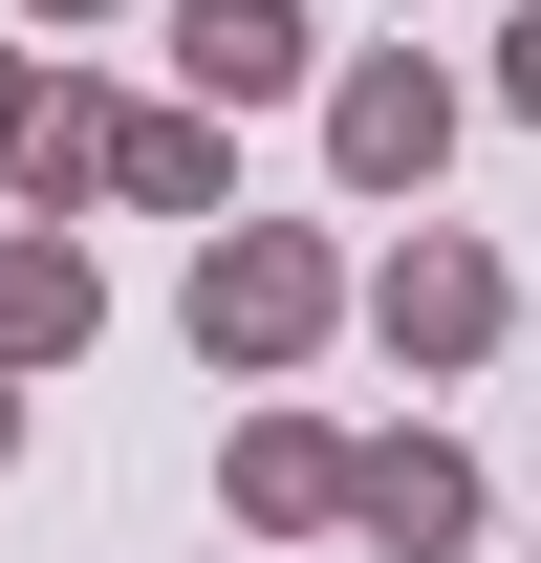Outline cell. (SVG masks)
<instances>
[{
    "label": "cell",
    "instance_id": "6da1fadb",
    "mask_svg": "<svg viewBox=\"0 0 541 563\" xmlns=\"http://www.w3.org/2000/svg\"><path fill=\"white\" fill-rule=\"evenodd\" d=\"M281 44H303L281 0H196V66H217V87H281Z\"/></svg>",
    "mask_w": 541,
    "mask_h": 563
}]
</instances>
